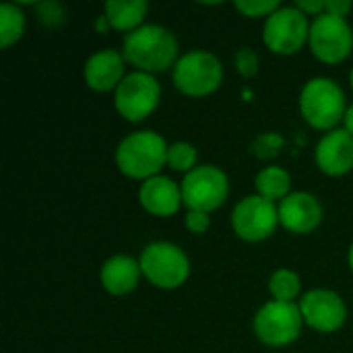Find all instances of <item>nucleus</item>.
<instances>
[{"mask_svg":"<svg viewBox=\"0 0 353 353\" xmlns=\"http://www.w3.org/2000/svg\"><path fill=\"white\" fill-rule=\"evenodd\" d=\"M196 149L190 143H174L168 149V163L178 172H192L196 163Z\"/></svg>","mask_w":353,"mask_h":353,"instance_id":"22","label":"nucleus"},{"mask_svg":"<svg viewBox=\"0 0 353 353\" xmlns=\"http://www.w3.org/2000/svg\"><path fill=\"white\" fill-rule=\"evenodd\" d=\"M256 337L269 347L294 343L302 331V312L294 302H269L254 319Z\"/></svg>","mask_w":353,"mask_h":353,"instance_id":"7","label":"nucleus"},{"mask_svg":"<svg viewBox=\"0 0 353 353\" xmlns=\"http://www.w3.org/2000/svg\"><path fill=\"white\" fill-rule=\"evenodd\" d=\"M141 273V263L130 256L118 254L108 259L101 267V285L112 296H126L137 288Z\"/></svg>","mask_w":353,"mask_h":353,"instance_id":"17","label":"nucleus"},{"mask_svg":"<svg viewBox=\"0 0 353 353\" xmlns=\"http://www.w3.org/2000/svg\"><path fill=\"white\" fill-rule=\"evenodd\" d=\"M350 81H352V87H353V70H352V77H350Z\"/></svg>","mask_w":353,"mask_h":353,"instance_id":"33","label":"nucleus"},{"mask_svg":"<svg viewBox=\"0 0 353 353\" xmlns=\"http://www.w3.org/2000/svg\"><path fill=\"white\" fill-rule=\"evenodd\" d=\"M139 199L147 213L170 217L176 215L182 205V188H178V184L165 176H153L143 182Z\"/></svg>","mask_w":353,"mask_h":353,"instance_id":"15","label":"nucleus"},{"mask_svg":"<svg viewBox=\"0 0 353 353\" xmlns=\"http://www.w3.org/2000/svg\"><path fill=\"white\" fill-rule=\"evenodd\" d=\"M316 165L329 176H343L353 170V134L347 130L327 132L316 147Z\"/></svg>","mask_w":353,"mask_h":353,"instance_id":"14","label":"nucleus"},{"mask_svg":"<svg viewBox=\"0 0 353 353\" xmlns=\"http://www.w3.org/2000/svg\"><path fill=\"white\" fill-rule=\"evenodd\" d=\"M269 290L275 302H294V298H298L300 294V277L290 269H279L273 273L269 281Z\"/></svg>","mask_w":353,"mask_h":353,"instance_id":"21","label":"nucleus"},{"mask_svg":"<svg viewBox=\"0 0 353 353\" xmlns=\"http://www.w3.org/2000/svg\"><path fill=\"white\" fill-rule=\"evenodd\" d=\"M37 17H39V21H41L46 27H58V25H62L64 19H66L62 6L56 4V2H41V4L37 6Z\"/></svg>","mask_w":353,"mask_h":353,"instance_id":"24","label":"nucleus"},{"mask_svg":"<svg viewBox=\"0 0 353 353\" xmlns=\"http://www.w3.org/2000/svg\"><path fill=\"white\" fill-rule=\"evenodd\" d=\"M124 56L116 50H101L85 64V81L93 91H112L124 81Z\"/></svg>","mask_w":353,"mask_h":353,"instance_id":"16","label":"nucleus"},{"mask_svg":"<svg viewBox=\"0 0 353 353\" xmlns=\"http://www.w3.org/2000/svg\"><path fill=\"white\" fill-rule=\"evenodd\" d=\"M223 81L221 62L209 52H188L178 58L174 66V83L176 87L192 97H203L219 89Z\"/></svg>","mask_w":353,"mask_h":353,"instance_id":"5","label":"nucleus"},{"mask_svg":"<svg viewBox=\"0 0 353 353\" xmlns=\"http://www.w3.org/2000/svg\"><path fill=\"white\" fill-rule=\"evenodd\" d=\"M161 97V87L157 79L149 72H132L124 77V81L116 89V99L114 105L130 122H141L145 120L159 103Z\"/></svg>","mask_w":353,"mask_h":353,"instance_id":"9","label":"nucleus"},{"mask_svg":"<svg viewBox=\"0 0 353 353\" xmlns=\"http://www.w3.org/2000/svg\"><path fill=\"white\" fill-rule=\"evenodd\" d=\"M350 267H352V271H353V246L350 248Z\"/></svg>","mask_w":353,"mask_h":353,"instance_id":"32","label":"nucleus"},{"mask_svg":"<svg viewBox=\"0 0 353 353\" xmlns=\"http://www.w3.org/2000/svg\"><path fill=\"white\" fill-rule=\"evenodd\" d=\"M310 37V25L302 10L294 8H279L275 10L263 29V39L267 48L275 54H296Z\"/></svg>","mask_w":353,"mask_h":353,"instance_id":"10","label":"nucleus"},{"mask_svg":"<svg viewBox=\"0 0 353 353\" xmlns=\"http://www.w3.org/2000/svg\"><path fill=\"white\" fill-rule=\"evenodd\" d=\"M308 43L319 60L327 64L343 62L353 50L352 27L343 17L323 12L310 25Z\"/></svg>","mask_w":353,"mask_h":353,"instance_id":"8","label":"nucleus"},{"mask_svg":"<svg viewBox=\"0 0 353 353\" xmlns=\"http://www.w3.org/2000/svg\"><path fill=\"white\" fill-rule=\"evenodd\" d=\"M279 223V209L263 196L242 199L232 215L234 232L246 242H261L273 236Z\"/></svg>","mask_w":353,"mask_h":353,"instance_id":"11","label":"nucleus"},{"mask_svg":"<svg viewBox=\"0 0 353 353\" xmlns=\"http://www.w3.org/2000/svg\"><path fill=\"white\" fill-rule=\"evenodd\" d=\"M149 4L145 0H110L105 4V19L112 29L116 31H134L139 29L141 21L145 19Z\"/></svg>","mask_w":353,"mask_h":353,"instance_id":"18","label":"nucleus"},{"mask_svg":"<svg viewBox=\"0 0 353 353\" xmlns=\"http://www.w3.org/2000/svg\"><path fill=\"white\" fill-rule=\"evenodd\" d=\"M323 207L316 196L308 192H294L279 205V221L292 234H308L319 228Z\"/></svg>","mask_w":353,"mask_h":353,"instance_id":"13","label":"nucleus"},{"mask_svg":"<svg viewBox=\"0 0 353 353\" xmlns=\"http://www.w3.org/2000/svg\"><path fill=\"white\" fill-rule=\"evenodd\" d=\"M25 31V14L17 4H0V46L6 50L17 39H21Z\"/></svg>","mask_w":353,"mask_h":353,"instance_id":"20","label":"nucleus"},{"mask_svg":"<svg viewBox=\"0 0 353 353\" xmlns=\"http://www.w3.org/2000/svg\"><path fill=\"white\" fill-rule=\"evenodd\" d=\"M168 145L153 130H141L126 137L116 149V163L128 178L149 180L168 161Z\"/></svg>","mask_w":353,"mask_h":353,"instance_id":"2","label":"nucleus"},{"mask_svg":"<svg viewBox=\"0 0 353 353\" xmlns=\"http://www.w3.org/2000/svg\"><path fill=\"white\" fill-rule=\"evenodd\" d=\"M300 110L310 126L331 130L341 118H345V95L335 81L312 79L302 89Z\"/></svg>","mask_w":353,"mask_h":353,"instance_id":"3","label":"nucleus"},{"mask_svg":"<svg viewBox=\"0 0 353 353\" xmlns=\"http://www.w3.org/2000/svg\"><path fill=\"white\" fill-rule=\"evenodd\" d=\"M230 192L228 176L215 165H199L182 182V203L190 211L209 213L219 209Z\"/></svg>","mask_w":353,"mask_h":353,"instance_id":"6","label":"nucleus"},{"mask_svg":"<svg viewBox=\"0 0 353 353\" xmlns=\"http://www.w3.org/2000/svg\"><path fill=\"white\" fill-rule=\"evenodd\" d=\"M296 8L298 10H302L304 14L308 12H312V14H323V10H325V0H314V2H306V0H300V2H296Z\"/></svg>","mask_w":353,"mask_h":353,"instance_id":"29","label":"nucleus"},{"mask_svg":"<svg viewBox=\"0 0 353 353\" xmlns=\"http://www.w3.org/2000/svg\"><path fill=\"white\" fill-rule=\"evenodd\" d=\"M290 186H292V178L283 168H265L259 176H256V190L259 196L267 199V201H283L290 194Z\"/></svg>","mask_w":353,"mask_h":353,"instance_id":"19","label":"nucleus"},{"mask_svg":"<svg viewBox=\"0 0 353 353\" xmlns=\"http://www.w3.org/2000/svg\"><path fill=\"white\" fill-rule=\"evenodd\" d=\"M281 145H283V139H281L279 134L271 132V134L261 137V139L254 143V153H256L259 157H273V155L279 153Z\"/></svg>","mask_w":353,"mask_h":353,"instance_id":"26","label":"nucleus"},{"mask_svg":"<svg viewBox=\"0 0 353 353\" xmlns=\"http://www.w3.org/2000/svg\"><path fill=\"white\" fill-rule=\"evenodd\" d=\"M345 130L350 132V134H353V105H350L347 108V112H345Z\"/></svg>","mask_w":353,"mask_h":353,"instance_id":"30","label":"nucleus"},{"mask_svg":"<svg viewBox=\"0 0 353 353\" xmlns=\"http://www.w3.org/2000/svg\"><path fill=\"white\" fill-rule=\"evenodd\" d=\"M325 10L329 14H337V17H345L352 10V2L350 0H327L325 2Z\"/></svg>","mask_w":353,"mask_h":353,"instance_id":"28","label":"nucleus"},{"mask_svg":"<svg viewBox=\"0 0 353 353\" xmlns=\"http://www.w3.org/2000/svg\"><path fill=\"white\" fill-rule=\"evenodd\" d=\"M211 225V219L207 213L203 211H188L186 215V228L192 232V234H205Z\"/></svg>","mask_w":353,"mask_h":353,"instance_id":"27","label":"nucleus"},{"mask_svg":"<svg viewBox=\"0 0 353 353\" xmlns=\"http://www.w3.org/2000/svg\"><path fill=\"white\" fill-rule=\"evenodd\" d=\"M178 41L161 25H143L130 31L124 39V60L141 68L143 72L168 70L176 66Z\"/></svg>","mask_w":353,"mask_h":353,"instance_id":"1","label":"nucleus"},{"mask_svg":"<svg viewBox=\"0 0 353 353\" xmlns=\"http://www.w3.org/2000/svg\"><path fill=\"white\" fill-rule=\"evenodd\" d=\"M236 8L244 14V17H271L275 10H279V2L277 0H238Z\"/></svg>","mask_w":353,"mask_h":353,"instance_id":"23","label":"nucleus"},{"mask_svg":"<svg viewBox=\"0 0 353 353\" xmlns=\"http://www.w3.org/2000/svg\"><path fill=\"white\" fill-rule=\"evenodd\" d=\"M302 319L321 333L339 331L347 319V310L343 300L329 290H314L308 292L300 302Z\"/></svg>","mask_w":353,"mask_h":353,"instance_id":"12","label":"nucleus"},{"mask_svg":"<svg viewBox=\"0 0 353 353\" xmlns=\"http://www.w3.org/2000/svg\"><path fill=\"white\" fill-rule=\"evenodd\" d=\"M95 29H97V31H108V29H112V27H110V23H108L105 17H99V19L95 21Z\"/></svg>","mask_w":353,"mask_h":353,"instance_id":"31","label":"nucleus"},{"mask_svg":"<svg viewBox=\"0 0 353 353\" xmlns=\"http://www.w3.org/2000/svg\"><path fill=\"white\" fill-rule=\"evenodd\" d=\"M236 66L240 70V74L244 77H254L259 70V56L254 54V50L250 48H242L236 54Z\"/></svg>","mask_w":353,"mask_h":353,"instance_id":"25","label":"nucleus"},{"mask_svg":"<svg viewBox=\"0 0 353 353\" xmlns=\"http://www.w3.org/2000/svg\"><path fill=\"white\" fill-rule=\"evenodd\" d=\"M141 271L153 285L174 290L188 279L190 263L176 244L153 242L141 254Z\"/></svg>","mask_w":353,"mask_h":353,"instance_id":"4","label":"nucleus"}]
</instances>
